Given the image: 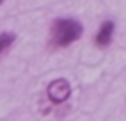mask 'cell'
<instances>
[{
	"label": "cell",
	"mask_w": 126,
	"mask_h": 121,
	"mask_svg": "<svg viewBox=\"0 0 126 121\" xmlns=\"http://www.w3.org/2000/svg\"><path fill=\"white\" fill-rule=\"evenodd\" d=\"M83 34V27L75 18H55L50 27V46L66 48L77 43Z\"/></svg>",
	"instance_id": "6da1fadb"
},
{
	"label": "cell",
	"mask_w": 126,
	"mask_h": 121,
	"mask_svg": "<svg viewBox=\"0 0 126 121\" xmlns=\"http://www.w3.org/2000/svg\"><path fill=\"white\" fill-rule=\"evenodd\" d=\"M46 94L52 103H64L71 94V85L66 79H55L53 82L48 84Z\"/></svg>",
	"instance_id": "7a4b0ae2"
},
{
	"label": "cell",
	"mask_w": 126,
	"mask_h": 121,
	"mask_svg": "<svg viewBox=\"0 0 126 121\" xmlns=\"http://www.w3.org/2000/svg\"><path fill=\"white\" fill-rule=\"evenodd\" d=\"M114 32H115V23H114L112 20L103 21L101 27H99V30L96 32V36H94V43H96L99 48H107V46L112 43Z\"/></svg>",
	"instance_id": "3957f363"
},
{
	"label": "cell",
	"mask_w": 126,
	"mask_h": 121,
	"mask_svg": "<svg viewBox=\"0 0 126 121\" xmlns=\"http://www.w3.org/2000/svg\"><path fill=\"white\" fill-rule=\"evenodd\" d=\"M14 39H16V36L13 32H2L0 34V59H2L5 55V52L13 46Z\"/></svg>",
	"instance_id": "277c9868"
},
{
	"label": "cell",
	"mask_w": 126,
	"mask_h": 121,
	"mask_svg": "<svg viewBox=\"0 0 126 121\" xmlns=\"http://www.w3.org/2000/svg\"><path fill=\"white\" fill-rule=\"evenodd\" d=\"M2 2H4V0H0V4H2Z\"/></svg>",
	"instance_id": "5b68a950"
}]
</instances>
